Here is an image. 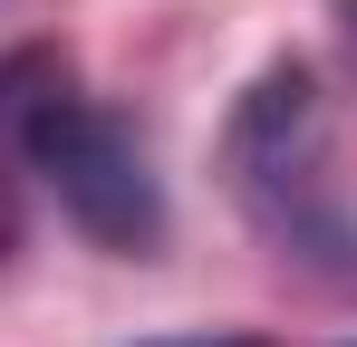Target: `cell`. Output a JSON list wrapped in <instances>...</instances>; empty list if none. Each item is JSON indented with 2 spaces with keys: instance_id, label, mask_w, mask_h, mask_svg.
Returning a JSON list of instances; mask_svg holds the SVG:
<instances>
[{
  "instance_id": "6da1fadb",
  "label": "cell",
  "mask_w": 357,
  "mask_h": 347,
  "mask_svg": "<svg viewBox=\"0 0 357 347\" xmlns=\"http://www.w3.org/2000/svg\"><path fill=\"white\" fill-rule=\"evenodd\" d=\"M20 174H39V183L59 193V213L87 231V241H107V251H155V241H165V193H155V174H145V145H135L107 107H87L77 77H59V87L39 97L29 135H20Z\"/></svg>"
},
{
  "instance_id": "7a4b0ae2",
  "label": "cell",
  "mask_w": 357,
  "mask_h": 347,
  "mask_svg": "<svg viewBox=\"0 0 357 347\" xmlns=\"http://www.w3.org/2000/svg\"><path fill=\"white\" fill-rule=\"evenodd\" d=\"M232 164H241V193L290 231V241H319L328 213H319V116H309V77L280 68L251 87V107L232 125Z\"/></svg>"
},
{
  "instance_id": "3957f363",
  "label": "cell",
  "mask_w": 357,
  "mask_h": 347,
  "mask_svg": "<svg viewBox=\"0 0 357 347\" xmlns=\"http://www.w3.org/2000/svg\"><path fill=\"white\" fill-rule=\"evenodd\" d=\"M68 77L59 49H10L0 58V183L20 174V135H29V116H39V97Z\"/></svg>"
},
{
  "instance_id": "277c9868",
  "label": "cell",
  "mask_w": 357,
  "mask_h": 347,
  "mask_svg": "<svg viewBox=\"0 0 357 347\" xmlns=\"http://www.w3.org/2000/svg\"><path fill=\"white\" fill-rule=\"evenodd\" d=\"M165 347H261V338H165Z\"/></svg>"
},
{
  "instance_id": "5b68a950",
  "label": "cell",
  "mask_w": 357,
  "mask_h": 347,
  "mask_svg": "<svg viewBox=\"0 0 357 347\" xmlns=\"http://www.w3.org/2000/svg\"><path fill=\"white\" fill-rule=\"evenodd\" d=\"M348 20H357V0H348Z\"/></svg>"
}]
</instances>
